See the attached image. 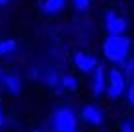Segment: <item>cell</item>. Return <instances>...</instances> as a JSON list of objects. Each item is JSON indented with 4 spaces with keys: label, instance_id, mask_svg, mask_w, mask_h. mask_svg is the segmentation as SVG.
<instances>
[{
    "label": "cell",
    "instance_id": "18",
    "mask_svg": "<svg viewBox=\"0 0 134 132\" xmlns=\"http://www.w3.org/2000/svg\"><path fill=\"white\" fill-rule=\"evenodd\" d=\"M33 132H49V130H43V128H35Z\"/></svg>",
    "mask_w": 134,
    "mask_h": 132
},
{
    "label": "cell",
    "instance_id": "8",
    "mask_svg": "<svg viewBox=\"0 0 134 132\" xmlns=\"http://www.w3.org/2000/svg\"><path fill=\"white\" fill-rule=\"evenodd\" d=\"M0 84H2V88L6 89L10 95H20L21 88H24L20 76H18V74H6V72H4L2 78H0Z\"/></svg>",
    "mask_w": 134,
    "mask_h": 132
},
{
    "label": "cell",
    "instance_id": "2",
    "mask_svg": "<svg viewBox=\"0 0 134 132\" xmlns=\"http://www.w3.org/2000/svg\"><path fill=\"white\" fill-rule=\"evenodd\" d=\"M51 132H74L78 130V115L66 105L57 107L51 113Z\"/></svg>",
    "mask_w": 134,
    "mask_h": 132
},
{
    "label": "cell",
    "instance_id": "14",
    "mask_svg": "<svg viewBox=\"0 0 134 132\" xmlns=\"http://www.w3.org/2000/svg\"><path fill=\"white\" fill-rule=\"evenodd\" d=\"M91 2H93V0H72V6H74L76 12H86L87 8L91 6Z\"/></svg>",
    "mask_w": 134,
    "mask_h": 132
},
{
    "label": "cell",
    "instance_id": "21",
    "mask_svg": "<svg viewBox=\"0 0 134 132\" xmlns=\"http://www.w3.org/2000/svg\"><path fill=\"white\" fill-rule=\"evenodd\" d=\"M0 130H2V128H0Z\"/></svg>",
    "mask_w": 134,
    "mask_h": 132
},
{
    "label": "cell",
    "instance_id": "17",
    "mask_svg": "<svg viewBox=\"0 0 134 132\" xmlns=\"http://www.w3.org/2000/svg\"><path fill=\"white\" fill-rule=\"evenodd\" d=\"M6 4H10V0H0V6H6Z\"/></svg>",
    "mask_w": 134,
    "mask_h": 132
},
{
    "label": "cell",
    "instance_id": "20",
    "mask_svg": "<svg viewBox=\"0 0 134 132\" xmlns=\"http://www.w3.org/2000/svg\"><path fill=\"white\" fill-rule=\"evenodd\" d=\"M74 132H80V130H74Z\"/></svg>",
    "mask_w": 134,
    "mask_h": 132
},
{
    "label": "cell",
    "instance_id": "1",
    "mask_svg": "<svg viewBox=\"0 0 134 132\" xmlns=\"http://www.w3.org/2000/svg\"><path fill=\"white\" fill-rule=\"evenodd\" d=\"M101 53H103L105 60L115 68H119L130 56L132 53V41L126 35H107L101 43Z\"/></svg>",
    "mask_w": 134,
    "mask_h": 132
},
{
    "label": "cell",
    "instance_id": "11",
    "mask_svg": "<svg viewBox=\"0 0 134 132\" xmlns=\"http://www.w3.org/2000/svg\"><path fill=\"white\" fill-rule=\"evenodd\" d=\"M18 51V43L14 39H4L0 37V56H8V54Z\"/></svg>",
    "mask_w": 134,
    "mask_h": 132
},
{
    "label": "cell",
    "instance_id": "12",
    "mask_svg": "<svg viewBox=\"0 0 134 132\" xmlns=\"http://www.w3.org/2000/svg\"><path fill=\"white\" fill-rule=\"evenodd\" d=\"M119 70H121V74L128 80V78L132 76V72H134V58H132V56H128L126 60H124L122 64L119 66Z\"/></svg>",
    "mask_w": 134,
    "mask_h": 132
},
{
    "label": "cell",
    "instance_id": "9",
    "mask_svg": "<svg viewBox=\"0 0 134 132\" xmlns=\"http://www.w3.org/2000/svg\"><path fill=\"white\" fill-rule=\"evenodd\" d=\"M66 2L68 0H43L41 2V12L45 16H57V14H60L64 10Z\"/></svg>",
    "mask_w": 134,
    "mask_h": 132
},
{
    "label": "cell",
    "instance_id": "19",
    "mask_svg": "<svg viewBox=\"0 0 134 132\" xmlns=\"http://www.w3.org/2000/svg\"><path fill=\"white\" fill-rule=\"evenodd\" d=\"M2 74H4V72H2V70H0V78H2Z\"/></svg>",
    "mask_w": 134,
    "mask_h": 132
},
{
    "label": "cell",
    "instance_id": "5",
    "mask_svg": "<svg viewBox=\"0 0 134 132\" xmlns=\"http://www.w3.org/2000/svg\"><path fill=\"white\" fill-rule=\"evenodd\" d=\"M72 64L76 66V70H80L82 74H91V72L99 66V60H97V56L91 54V53L76 51L72 54Z\"/></svg>",
    "mask_w": 134,
    "mask_h": 132
},
{
    "label": "cell",
    "instance_id": "3",
    "mask_svg": "<svg viewBox=\"0 0 134 132\" xmlns=\"http://www.w3.org/2000/svg\"><path fill=\"white\" fill-rule=\"evenodd\" d=\"M126 85L128 80L121 74V70L115 66H111L107 70V85H105V95L111 99V101H117L121 99L124 93H126Z\"/></svg>",
    "mask_w": 134,
    "mask_h": 132
},
{
    "label": "cell",
    "instance_id": "10",
    "mask_svg": "<svg viewBox=\"0 0 134 132\" xmlns=\"http://www.w3.org/2000/svg\"><path fill=\"white\" fill-rule=\"evenodd\" d=\"M80 82L74 74H60V89L62 91H76Z\"/></svg>",
    "mask_w": 134,
    "mask_h": 132
},
{
    "label": "cell",
    "instance_id": "4",
    "mask_svg": "<svg viewBox=\"0 0 134 132\" xmlns=\"http://www.w3.org/2000/svg\"><path fill=\"white\" fill-rule=\"evenodd\" d=\"M103 29L107 35H126L128 29V20L119 14L117 10H105L103 14Z\"/></svg>",
    "mask_w": 134,
    "mask_h": 132
},
{
    "label": "cell",
    "instance_id": "6",
    "mask_svg": "<svg viewBox=\"0 0 134 132\" xmlns=\"http://www.w3.org/2000/svg\"><path fill=\"white\" fill-rule=\"evenodd\" d=\"M80 117H82V120H84L86 124H90V126H101L105 122V111L99 105H95V103H87V105L82 107Z\"/></svg>",
    "mask_w": 134,
    "mask_h": 132
},
{
    "label": "cell",
    "instance_id": "13",
    "mask_svg": "<svg viewBox=\"0 0 134 132\" xmlns=\"http://www.w3.org/2000/svg\"><path fill=\"white\" fill-rule=\"evenodd\" d=\"M126 99H128V103H130V107H132V111H134V72H132V76L128 78V85H126Z\"/></svg>",
    "mask_w": 134,
    "mask_h": 132
},
{
    "label": "cell",
    "instance_id": "7",
    "mask_svg": "<svg viewBox=\"0 0 134 132\" xmlns=\"http://www.w3.org/2000/svg\"><path fill=\"white\" fill-rule=\"evenodd\" d=\"M90 76H91V82H90L91 95H93V97H103L105 95V85H107V68L99 64Z\"/></svg>",
    "mask_w": 134,
    "mask_h": 132
},
{
    "label": "cell",
    "instance_id": "16",
    "mask_svg": "<svg viewBox=\"0 0 134 132\" xmlns=\"http://www.w3.org/2000/svg\"><path fill=\"white\" fill-rule=\"evenodd\" d=\"M4 122H6V117H4V109H2V103H0V128L4 126Z\"/></svg>",
    "mask_w": 134,
    "mask_h": 132
},
{
    "label": "cell",
    "instance_id": "15",
    "mask_svg": "<svg viewBox=\"0 0 134 132\" xmlns=\"http://www.w3.org/2000/svg\"><path fill=\"white\" fill-rule=\"evenodd\" d=\"M119 130H121V132H134V120L130 119V117L122 119L121 124H119Z\"/></svg>",
    "mask_w": 134,
    "mask_h": 132
}]
</instances>
